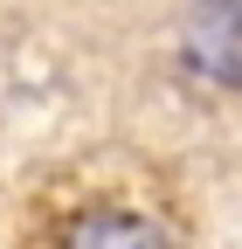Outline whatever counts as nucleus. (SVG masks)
<instances>
[{"label":"nucleus","instance_id":"f257e3e1","mask_svg":"<svg viewBox=\"0 0 242 249\" xmlns=\"http://www.w3.org/2000/svg\"><path fill=\"white\" fill-rule=\"evenodd\" d=\"M187 62L215 83H242V0H201L187 14Z\"/></svg>","mask_w":242,"mask_h":249},{"label":"nucleus","instance_id":"f03ea898","mask_svg":"<svg viewBox=\"0 0 242 249\" xmlns=\"http://www.w3.org/2000/svg\"><path fill=\"white\" fill-rule=\"evenodd\" d=\"M69 249H166V229L145 214H83L69 229Z\"/></svg>","mask_w":242,"mask_h":249}]
</instances>
